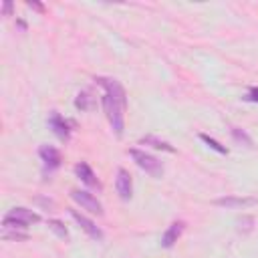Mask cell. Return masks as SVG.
<instances>
[{
	"label": "cell",
	"mask_w": 258,
	"mask_h": 258,
	"mask_svg": "<svg viewBox=\"0 0 258 258\" xmlns=\"http://www.w3.org/2000/svg\"><path fill=\"white\" fill-rule=\"evenodd\" d=\"M125 107H127L125 101H121V99H117L113 95H107V93L103 95V109H105L107 119H109V123H111V127H113L117 137H121L123 129H125Z\"/></svg>",
	"instance_id": "obj_1"
},
{
	"label": "cell",
	"mask_w": 258,
	"mask_h": 258,
	"mask_svg": "<svg viewBox=\"0 0 258 258\" xmlns=\"http://www.w3.org/2000/svg\"><path fill=\"white\" fill-rule=\"evenodd\" d=\"M129 155H131L133 161H135L145 173H149L151 177H161V175H163V165H161V161L155 159L153 155H149V153H145V151H141V149H129Z\"/></svg>",
	"instance_id": "obj_2"
},
{
	"label": "cell",
	"mask_w": 258,
	"mask_h": 258,
	"mask_svg": "<svg viewBox=\"0 0 258 258\" xmlns=\"http://www.w3.org/2000/svg\"><path fill=\"white\" fill-rule=\"evenodd\" d=\"M71 196H73V200H75L81 208H85V210H89V212H93V214H97V216L103 214V206L99 204V200H97L93 194L83 191V189H73Z\"/></svg>",
	"instance_id": "obj_3"
},
{
	"label": "cell",
	"mask_w": 258,
	"mask_h": 258,
	"mask_svg": "<svg viewBox=\"0 0 258 258\" xmlns=\"http://www.w3.org/2000/svg\"><path fill=\"white\" fill-rule=\"evenodd\" d=\"M4 220H8V222H18V224L28 226V224L40 222V216H38L36 212H32V210H26V208H12V210L4 216Z\"/></svg>",
	"instance_id": "obj_4"
},
{
	"label": "cell",
	"mask_w": 258,
	"mask_h": 258,
	"mask_svg": "<svg viewBox=\"0 0 258 258\" xmlns=\"http://www.w3.org/2000/svg\"><path fill=\"white\" fill-rule=\"evenodd\" d=\"M48 127L52 129V133H54L58 139H62V141H69V139H71V123L64 121L56 111L50 113V117H48Z\"/></svg>",
	"instance_id": "obj_5"
},
{
	"label": "cell",
	"mask_w": 258,
	"mask_h": 258,
	"mask_svg": "<svg viewBox=\"0 0 258 258\" xmlns=\"http://www.w3.org/2000/svg\"><path fill=\"white\" fill-rule=\"evenodd\" d=\"M115 187H117V194H119L121 200H131V196H133V183H131V175H129L127 169H123V167L117 169Z\"/></svg>",
	"instance_id": "obj_6"
},
{
	"label": "cell",
	"mask_w": 258,
	"mask_h": 258,
	"mask_svg": "<svg viewBox=\"0 0 258 258\" xmlns=\"http://www.w3.org/2000/svg\"><path fill=\"white\" fill-rule=\"evenodd\" d=\"M71 216L75 218V222L93 238V240H103V232H101V228L93 222V220H89L87 216H83V214H79L77 210H71Z\"/></svg>",
	"instance_id": "obj_7"
},
{
	"label": "cell",
	"mask_w": 258,
	"mask_h": 258,
	"mask_svg": "<svg viewBox=\"0 0 258 258\" xmlns=\"http://www.w3.org/2000/svg\"><path fill=\"white\" fill-rule=\"evenodd\" d=\"M38 155H40V159L44 161V167H46L48 171H52V169H56V167L60 165V153H58V149L52 147V145H40V147H38Z\"/></svg>",
	"instance_id": "obj_8"
},
{
	"label": "cell",
	"mask_w": 258,
	"mask_h": 258,
	"mask_svg": "<svg viewBox=\"0 0 258 258\" xmlns=\"http://www.w3.org/2000/svg\"><path fill=\"white\" fill-rule=\"evenodd\" d=\"M75 173H77V177H79V179H81L85 185L101 189V181L97 179V175H95V171L89 167V163H85V161L77 163V165H75Z\"/></svg>",
	"instance_id": "obj_9"
},
{
	"label": "cell",
	"mask_w": 258,
	"mask_h": 258,
	"mask_svg": "<svg viewBox=\"0 0 258 258\" xmlns=\"http://www.w3.org/2000/svg\"><path fill=\"white\" fill-rule=\"evenodd\" d=\"M183 228H185L183 222H173V224L163 232V236H161V246H163V248H171V246L177 242V238L181 236Z\"/></svg>",
	"instance_id": "obj_10"
},
{
	"label": "cell",
	"mask_w": 258,
	"mask_h": 258,
	"mask_svg": "<svg viewBox=\"0 0 258 258\" xmlns=\"http://www.w3.org/2000/svg\"><path fill=\"white\" fill-rule=\"evenodd\" d=\"M214 204H216V206H222V208H244V206H254V204H256V200H254V198L226 196V198H218Z\"/></svg>",
	"instance_id": "obj_11"
},
{
	"label": "cell",
	"mask_w": 258,
	"mask_h": 258,
	"mask_svg": "<svg viewBox=\"0 0 258 258\" xmlns=\"http://www.w3.org/2000/svg\"><path fill=\"white\" fill-rule=\"evenodd\" d=\"M139 143H143V145H151L153 149H161V151H167V153H173L175 149L167 143V141H163V139H157V137H153V135H145Z\"/></svg>",
	"instance_id": "obj_12"
},
{
	"label": "cell",
	"mask_w": 258,
	"mask_h": 258,
	"mask_svg": "<svg viewBox=\"0 0 258 258\" xmlns=\"http://www.w3.org/2000/svg\"><path fill=\"white\" fill-rule=\"evenodd\" d=\"M200 139H202L210 149H214V151H218V153H222V155H228V147H226V145H222V143H218V141H216V139H212L210 135L200 133Z\"/></svg>",
	"instance_id": "obj_13"
},
{
	"label": "cell",
	"mask_w": 258,
	"mask_h": 258,
	"mask_svg": "<svg viewBox=\"0 0 258 258\" xmlns=\"http://www.w3.org/2000/svg\"><path fill=\"white\" fill-rule=\"evenodd\" d=\"M75 105H77V109H83V111L91 109V97H89V93H87V91L79 93L77 99H75Z\"/></svg>",
	"instance_id": "obj_14"
},
{
	"label": "cell",
	"mask_w": 258,
	"mask_h": 258,
	"mask_svg": "<svg viewBox=\"0 0 258 258\" xmlns=\"http://www.w3.org/2000/svg\"><path fill=\"white\" fill-rule=\"evenodd\" d=\"M48 228H50L56 236H60V238H67V236H69L67 228H64V226H62V222H58V220H48Z\"/></svg>",
	"instance_id": "obj_15"
},
{
	"label": "cell",
	"mask_w": 258,
	"mask_h": 258,
	"mask_svg": "<svg viewBox=\"0 0 258 258\" xmlns=\"http://www.w3.org/2000/svg\"><path fill=\"white\" fill-rule=\"evenodd\" d=\"M232 137L236 139V141H240V143H244V145H248V147H252V139L242 131V129H238V127H232Z\"/></svg>",
	"instance_id": "obj_16"
},
{
	"label": "cell",
	"mask_w": 258,
	"mask_h": 258,
	"mask_svg": "<svg viewBox=\"0 0 258 258\" xmlns=\"http://www.w3.org/2000/svg\"><path fill=\"white\" fill-rule=\"evenodd\" d=\"M2 236H4V240H16V242H18V240H26V238H28L24 232H4Z\"/></svg>",
	"instance_id": "obj_17"
},
{
	"label": "cell",
	"mask_w": 258,
	"mask_h": 258,
	"mask_svg": "<svg viewBox=\"0 0 258 258\" xmlns=\"http://www.w3.org/2000/svg\"><path fill=\"white\" fill-rule=\"evenodd\" d=\"M26 6H28V8H32V10H38V12H44V6H42L40 2H34V0H28V2H26Z\"/></svg>",
	"instance_id": "obj_18"
},
{
	"label": "cell",
	"mask_w": 258,
	"mask_h": 258,
	"mask_svg": "<svg viewBox=\"0 0 258 258\" xmlns=\"http://www.w3.org/2000/svg\"><path fill=\"white\" fill-rule=\"evenodd\" d=\"M248 101H252V103H258V89L254 87V89H250V93H248V97H246Z\"/></svg>",
	"instance_id": "obj_19"
},
{
	"label": "cell",
	"mask_w": 258,
	"mask_h": 258,
	"mask_svg": "<svg viewBox=\"0 0 258 258\" xmlns=\"http://www.w3.org/2000/svg\"><path fill=\"white\" fill-rule=\"evenodd\" d=\"M2 12L8 16V14L12 12V2H4V6H2Z\"/></svg>",
	"instance_id": "obj_20"
}]
</instances>
